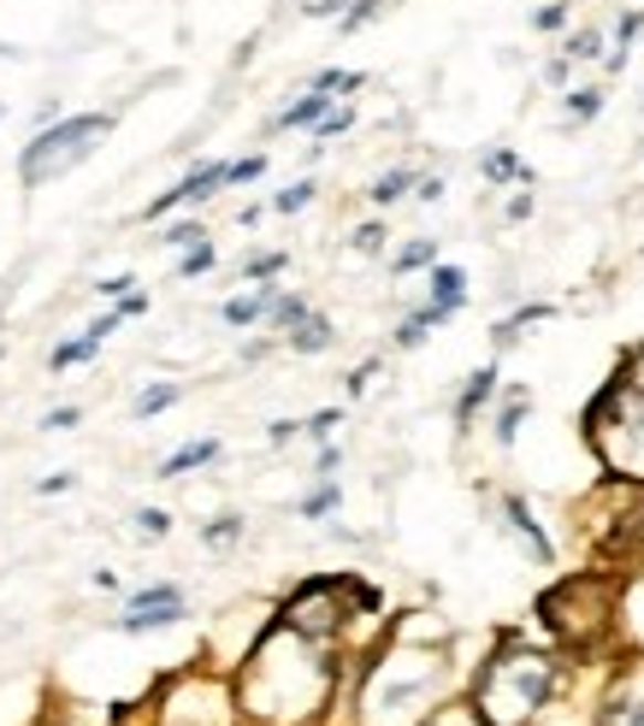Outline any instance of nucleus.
Here are the masks:
<instances>
[{
    "label": "nucleus",
    "instance_id": "obj_25",
    "mask_svg": "<svg viewBox=\"0 0 644 726\" xmlns=\"http://www.w3.org/2000/svg\"><path fill=\"white\" fill-rule=\"evenodd\" d=\"M603 107H609L603 83H568V90H562V118H568V125H591Z\"/></svg>",
    "mask_w": 644,
    "mask_h": 726
},
{
    "label": "nucleus",
    "instance_id": "obj_23",
    "mask_svg": "<svg viewBox=\"0 0 644 726\" xmlns=\"http://www.w3.org/2000/svg\"><path fill=\"white\" fill-rule=\"evenodd\" d=\"M426 302L450 307V314H462V307H467V272L450 266V261H437V266L426 272Z\"/></svg>",
    "mask_w": 644,
    "mask_h": 726
},
{
    "label": "nucleus",
    "instance_id": "obj_43",
    "mask_svg": "<svg viewBox=\"0 0 644 726\" xmlns=\"http://www.w3.org/2000/svg\"><path fill=\"white\" fill-rule=\"evenodd\" d=\"M337 425H344V408H319V413H308V420H302V431H308L314 443H331Z\"/></svg>",
    "mask_w": 644,
    "mask_h": 726
},
{
    "label": "nucleus",
    "instance_id": "obj_33",
    "mask_svg": "<svg viewBox=\"0 0 644 726\" xmlns=\"http://www.w3.org/2000/svg\"><path fill=\"white\" fill-rule=\"evenodd\" d=\"M308 314H314V302L302 296V290H284V296L273 302V314H266V325H273V332L284 337V332H291L296 319H308Z\"/></svg>",
    "mask_w": 644,
    "mask_h": 726
},
{
    "label": "nucleus",
    "instance_id": "obj_56",
    "mask_svg": "<svg viewBox=\"0 0 644 726\" xmlns=\"http://www.w3.org/2000/svg\"><path fill=\"white\" fill-rule=\"evenodd\" d=\"M36 491H42V496H60V491H72V473H47V478H36Z\"/></svg>",
    "mask_w": 644,
    "mask_h": 726
},
{
    "label": "nucleus",
    "instance_id": "obj_18",
    "mask_svg": "<svg viewBox=\"0 0 644 726\" xmlns=\"http://www.w3.org/2000/svg\"><path fill=\"white\" fill-rule=\"evenodd\" d=\"M545 319H556V307H550V302H520L515 314H503L497 325H490V349H497V355H503V349H515V343L527 337V325H545Z\"/></svg>",
    "mask_w": 644,
    "mask_h": 726
},
{
    "label": "nucleus",
    "instance_id": "obj_24",
    "mask_svg": "<svg viewBox=\"0 0 644 726\" xmlns=\"http://www.w3.org/2000/svg\"><path fill=\"white\" fill-rule=\"evenodd\" d=\"M479 178H485L490 189H503V183H520V189H532V166L520 160L515 148H490L485 160H479Z\"/></svg>",
    "mask_w": 644,
    "mask_h": 726
},
{
    "label": "nucleus",
    "instance_id": "obj_29",
    "mask_svg": "<svg viewBox=\"0 0 644 726\" xmlns=\"http://www.w3.org/2000/svg\"><path fill=\"white\" fill-rule=\"evenodd\" d=\"M337 508H344V484L337 478H314V491L296 503L302 520H326V514H337Z\"/></svg>",
    "mask_w": 644,
    "mask_h": 726
},
{
    "label": "nucleus",
    "instance_id": "obj_9",
    "mask_svg": "<svg viewBox=\"0 0 644 726\" xmlns=\"http://www.w3.org/2000/svg\"><path fill=\"white\" fill-rule=\"evenodd\" d=\"M225 178H231V160H201V166H190L183 178L166 189V196H155L142 207V219H166L172 207H201V201H213L219 189H225Z\"/></svg>",
    "mask_w": 644,
    "mask_h": 726
},
{
    "label": "nucleus",
    "instance_id": "obj_21",
    "mask_svg": "<svg viewBox=\"0 0 644 726\" xmlns=\"http://www.w3.org/2000/svg\"><path fill=\"white\" fill-rule=\"evenodd\" d=\"M638 36H644V7H626L621 19H615V30H609V54H603V72L609 77L626 72V54H633Z\"/></svg>",
    "mask_w": 644,
    "mask_h": 726
},
{
    "label": "nucleus",
    "instance_id": "obj_1",
    "mask_svg": "<svg viewBox=\"0 0 644 726\" xmlns=\"http://www.w3.org/2000/svg\"><path fill=\"white\" fill-rule=\"evenodd\" d=\"M337 691H344L337 644H319L273 614V627L249 644L236 673V715L249 726H319Z\"/></svg>",
    "mask_w": 644,
    "mask_h": 726
},
{
    "label": "nucleus",
    "instance_id": "obj_19",
    "mask_svg": "<svg viewBox=\"0 0 644 726\" xmlns=\"http://www.w3.org/2000/svg\"><path fill=\"white\" fill-rule=\"evenodd\" d=\"M213 461H219V438H190V443H178L172 455L155 466V478H190V473H201V466H213Z\"/></svg>",
    "mask_w": 644,
    "mask_h": 726
},
{
    "label": "nucleus",
    "instance_id": "obj_13",
    "mask_svg": "<svg viewBox=\"0 0 644 726\" xmlns=\"http://www.w3.org/2000/svg\"><path fill=\"white\" fill-rule=\"evenodd\" d=\"M118 325H125V314H118V307H113V314H101L95 325H83V337L60 343V349L47 355V367H54V372H65V367H83V360H95V355H101V343H107V337L118 332Z\"/></svg>",
    "mask_w": 644,
    "mask_h": 726
},
{
    "label": "nucleus",
    "instance_id": "obj_55",
    "mask_svg": "<svg viewBox=\"0 0 644 726\" xmlns=\"http://www.w3.org/2000/svg\"><path fill=\"white\" fill-rule=\"evenodd\" d=\"M77 420H83V413H77V408H54V413H47V420H42V425H47V431H72Z\"/></svg>",
    "mask_w": 644,
    "mask_h": 726
},
{
    "label": "nucleus",
    "instance_id": "obj_51",
    "mask_svg": "<svg viewBox=\"0 0 644 726\" xmlns=\"http://www.w3.org/2000/svg\"><path fill=\"white\" fill-rule=\"evenodd\" d=\"M372 378H379V360H361V367H355V372L344 378V390H349V396H367Z\"/></svg>",
    "mask_w": 644,
    "mask_h": 726
},
{
    "label": "nucleus",
    "instance_id": "obj_50",
    "mask_svg": "<svg viewBox=\"0 0 644 726\" xmlns=\"http://www.w3.org/2000/svg\"><path fill=\"white\" fill-rule=\"evenodd\" d=\"M545 83H550V90H568V83H573V60H568V54L545 60Z\"/></svg>",
    "mask_w": 644,
    "mask_h": 726
},
{
    "label": "nucleus",
    "instance_id": "obj_12",
    "mask_svg": "<svg viewBox=\"0 0 644 726\" xmlns=\"http://www.w3.org/2000/svg\"><path fill=\"white\" fill-rule=\"evenodd\" d=\"M497 396H503V372H497V360H485V367H473V372H467V385L455 390V408H450L455 431L467 438V431L479 425V413H485L490 402H497Z\"/></svg>",
    "mask_w": 644,
    "mask_h": 726
},
{
    "label": "nucleus",
    "instance_id": "obj_31",
    "mask_svg": "<svg viewBox=\"0 0 644 726\" xmlns=\"http://www.w3.org/2000/svg\"><path fill=\"white\" fill-rule=\"evenodd\" d=\"M621 544H626V561L644 567V484H638L633 508H626V520H621Z\"/></svg>",
    "mask_w": 644,
    "mask_h": 726
},
{
    "label": "nucleus",
    "instance_id": "obj_49",
    "mask_svg": "<svg viewBox=\"0 0 644 726\" xmlns=\"http://www.w3.org/2000/svg\"><path fill=\"white\" fill-rule=\"evenodd\" d=\"M337 466H344V449H337V443H319V455H314V478H337Z\"/></svg>",
    "mask_w": 644,
    "mask_h": 726
},
{
    "label": "nucleus",
    "instance_id": "obj_26",
    "mask_svg": "<svg viewBox=\"0 0 644 726\" xmlns=\"http://www.w3.org/2000/svg\"><path fill=\"white\" fill-rule=\"evenodd\" d=\"M414 183H420V171H414V166H391V171H379V178H372L367 201L384 213V207H397L402 196H414Z\"/></svg>",
    "mask_w": 644,
    "mask_h": 726
},
{
    "label": "nucleus",
    "instance_id": "obj_54",
    "mask_svg": "<svg viewBox=\"0 0 644 726\" xmlns=\"http://www.w3.org/2000/svg\"><path fill=\"white\" fill-rule=\"evenodd\" d=\"M503 219H508V224H520V219H532V189H520V196H508V207H503Z\"/></svg>",
    "mask_w": 644,
    "mask_h": 726
},
{
    "label": "nucleus",
    "instance_id": "obj_42",
    "mask_svg": "<svg viewBox=\"0 0 644 726\" xmlns=\"http://www.w3.org/2000/svg\"><path fill=\"white\" fill-rule=\"evenodd\" d=\"M384 236H391L384 231V219H367V224H355L349 231V249L355 254H384Z\"/></svg>",
    "mask_w": 644,
    "mask_h": 726
},
{
    "label": "nucleus",
    "instance_id": "obj_11",
    "mask_svg": "<svg viewBox=\"0 0 644 726\" xmlns=\"http://www.w3.org/2000/svg\"><path fill=\"white\" fill-rule=\"evenodd\" d=\"M497 514H503V526H508V538H515L527 556L538 561V567H556V544H550V532H545V520L532 514V503L527 496H515L508 491L503 503H497Z\"/></svg>",
    "mask_w": 644,
    "mask_h": 726
},
{
    "label": "nucleus",
    "instance_id": "obj_53",
    "mask_svg": "<svg viewBox=\"0 0 644 726\" xmlns=\"http://www.w3.org/2000/svg\"><path fill=\"white\" fill-rule=\"evenodd\" d=\"M296 438H302V420H273V425H266V443H278V449L296 443Z\"/></svg>",
    "mask_w": 644,
    "mask_h": 726
},
{
    "label": "nucleus",
    "instance_id": "obj_16",
    "mask_svg": "<svg viewBox=\"0 0 644 726\" xmlns=\"http://www.w3.org/2000/svg\"><path fill=\"white\" fill-rule=\"evenodd\" d=\"M527 413H532V390H503V402L497 413H490V443L497 449H515L520 443V425H527Z\"/></svg>",
    "mask_w": 644,
    "mask_h": 726
},
{
    "label": "nucleus",
    "instance_id": "obj_8",
    "mask_svg": "<svg viewBox=\"0 0 644 726\" xmlns=\"http://www.w3.org/2000/svg\"><path fill=\"white\" fill-rule=\"evenodd\" d=\"M190 614V602H183V585H142V591H130V602H125V614L113 620L118 632H160V627H178V620Z\"/></svg>",
    "mask_w": 644,
    "mask_h": 726
},
{
    "label": "nucleus",
    "instance_id": "obj_57",
    "mask_svg": "<svg viewBox=\"0 0 644 726\" xmlns=\"http://www.w3.org/2000/svg\"><path fill=\"white\" fill-rule=\"evenodd\" d=\"M0 60H7V48H0Z\"/></svg>",
    "mask_w": 644,
    "mask_h": 726
},
{
    "label": "nucleus",
    "instance_id": "obj_44",
    "mask_svg": "<svg viewBox=\"0 0 644 726\" xmlns=\"http://www.w3.org/2000/svg\"><path fill=\"white\" fill-rule=\"evenodd\" d=\"M261 178H266V154H243V160H231L225 189H243V183H261Z\"/></svg>",
    "mask_w": 644,
    "mask_h": 726
},
{
    "label": "nucleus",
    "instance_id": "obj_5",
    "mask_svg": "<svg viewBox=\"0 0 644 726\" xmlns=\"http://www.w3.org/2000/svg\"><path fill=\"white\" fill-rule=\"evenodd\" d=\"M615 614H621V579H603V574H573L538 597L545 632L573 655H598L609 644H621Z\"/></svg>",
    "mask_w": 644,
    "mask_h": 726
},
{
    "label": "nucleus",
    "instance_id": "obj_48",
    "mask_svg": "<svg viewBox=\"0 0 644 726\" xmlns=\"http://www.w3.org/2000/svg\"><path fill=\"white\" fill-rule=\"evenodd\" d=\"M444 178H437V171H420V183H414V201H426V207H437V201H444Z\"/></svg>",
    "mask_w": 644,
    "mask_h": 726
},
{
    "label": "nucleus",
    "instance_id": "obj_15",
    "mask_svg": "<svg viewBox=\"0 0 644 726\" xmlns=\"http://www.w3.org/2000/svg\"><path fill=\"white\" fill-rule=\"evenodd\" d=\"M284 296L278 284H254L243 290V296H231V302H219V319L231 325V332H249V325H266V314H273V302Z\"/></svg>",
    "mask_w": 644,
    "mask_h": 726
},
{
    "label": "nucleus",
    "instance_id": "obj_4",
    "mask_svg": "<svg viewBox=\"0 0 644 726\" xmlns=\"http://www.w3.org/2000/svg\"><path fill=\"white\" fill-rule=\"evenodd\" d=\"M580 438L591 443V455L609 478L644 484V385H633V372L615 367L603 378V390L580 413Z\"/></svg>",
    "mask_w": 644,
    "mask_h": 726
},
{
    "label": "nucleus",
    "instance_id": "obj_28",
    "mask_svg": "<svg viewBox=\"0 0 644 726\" xmlns=\"http://www.w3.org/2000/svg\"><path fill=\"white\" fill-rule=\"evenodd\" d=\"M432 266H437V236H414V242H402V249L391 254L397 278H409V272H432Z\"/></svg>",
    "mask_w": 644,
    "mask_h": 726
},
{
    "label": "nucleus",
    "instance_id": "obj_10",
    "mask_svg": "<svg viewBox=\"0 0 644 726\" xmlns=\"http://www.w3.org/2000/svg\"><path fill=\"white\" fill-rule=\"evenodd\" d=\"M598 726H644V650L626 662L598 697Z\"/></svg>",
    "mask_w": 644,
    "mask_h": 726
},
{
    "label": "nucleus",
    "instance_id": "obj_40",
    "mask_svg": "<svg viewBox=\"0 0 644 726\" xmlns=\"http://www.w3.org/2000/svg\"><path fill=\"white\" fill-rule=\"evenodd\" d=\"M160 242L183 254V249H196V242H208V224H201V219H178V224H166V236H160Z\"/></svg>",
    "mask_w": 644,
    "mask_h": 726
},
{
    "label": "nucleus",
    "instance_id": "obj_46",
    "mask_svg": "<svg viewBox=\"0 0 644 726\" xmlns=\"http://www.w3.org/2000/svg\"><path fill=\"white\" fill-rule=\"evenodd\" d=\"M349 7H355V0H296L302 19H344Z\"/></svg>",
    "mask_w": 644,
    "mask_h": 726
},
{
    "label": "nucleus",
    "instance_id": "obj_22",
    "mask_svg": "<svg viewBox=\"0 0 644 726\" xmlns=\"http://www.w3.org/2000/svg\"><path fill=\"white\" fill-rule=\"evenodd\" d=\"M331 343H337V325L319 314V307H314L308 319H296L291 332H284V349H291V355H326Z\"/></svg>",
    "mask_w": 644,
    "mask_h": 726
},
{
    "label": "nucleus",
    "instance_id": "obj_45",
    "mask_svg": "<svg viewBox=\"0 0 644 726\" xmlns=\"http://www.w3.org/2000/svg\"><path fill=\"white\" fill-rule=\"evenodd\" d=\"M426 726H485V720H479V708H473V703H444Z\"/></svg>",
    "mask_w": 644,
    "mask_h": 726
},
{
    "label": "nucleus",
    "instance_id": "obj_7",
    "mask_svg": "<svg viewBox=\"0 0 644 726\" xmlns=\"http://www.w3.org/2000/svg\"><path fill=\"white\" fill-rule=\"evenodd\" d=\"M101 136H113V113H77V118H54V125H42L24 143V154H19V183L42 189V183L65 178V171L83 166L101 148Z\"/></svg>",
    "mask_w": 644,
    "mask_h": 726
},
{
    "label": "nucleus",
    "instance_id": "obj_39",
    "mask_svg": "<svg viewBox=\"0 0 644 726\" xmlns=\"http://www.w3.org/2000/svg\"><path fill=\"white\" fill-rule=\"evenodd\" d=\"M201 544H208V549L243 544V514H219V520H208V526H201Z\"/></svg>",
    "mask_w": 644,
    "mask_h": 726
},
{
    "label": "nucleus",
    "instance_id": "obj_32",
    "mask_svg": "<svg viewBox=\"0 0 644 726\" xmlns=\"http://www.w3.org/2000/svg\"><path fill=\"white\" fill-rule=\"evenodd\" d=\"M384 12H397V0H355L344 19H337V30H344V36H361V30H367V24H379Z\"/></svg>",
    "mask_w": 644,
    "mask_h": 726
},
{
    "label": "nucleus",
    "instance_id": "obj_27",
    "mask_svg": "<svg viewBox=\"0 0 644 726\" xmlns=\"http://www.w3.org/2000/svg\"><path fill=\"white\" fill-rule=\"evenodd\" d=\"M562 54H568L573 65L603 60V54H609V30H603V24H580V30H568V36H562Z\"/></svg>",
    "mask_w": 644,
    "mask_h": 726
},
{
    "label": "nucleus",
    "instance_id": "obj_17",
    "mask_svg": "<svg viewBox=\"0 0 644 726\" xmlns=\"http://www.w3.org/2000/svg\"><path fill=\"white\" fill-rule=\"evenodd\" d=\"M331 107H337V95H326V90H314V83H308V90H302V95H296L291 107H284L266 130H314Z\"/></svg>",
    "mask_w": 644,
    "mask_h": 726
},
{
    "label": "nucleus",
    "instance_id": "obj_34",
    "mask_svg": "<svg viewBox=\"0 0 644 726\" xmlns=\"http://www.w3.org/2000/svg\"><path fill=\"white\" fill-rule=\"evenodd\" d=\"M314 196H319V183H314V178H296V183H284V189H278V196L266 201V207L291 219V213H302V207H314Z\"/></svg>",
    "mask_w": 644,
    "mask_h": 726
},
{
    "label": "nucleus",
    "instance_id": "obj_47",
    "mask_svg": "<svg viewBox=\"0 0 644 726\" xmlns=\"http://www.w3.org/2000/svg\"><path fill=\"white\" fill-rule=\"evenodd\" d=\"M137 532L142 538H166V532H172V514L166 508H137Z\"/></svg>",
    "mask_w": 644,
    "mask_h": 726
},
{
    "label": "nucleus",
    "instance_id": "obj_52",
    "mask_svg": "<svg viewBox=\"0 0 644 726\" xmlns=\"http://www.w3.org/2000/svg\"><path fill=\"white\" fill-rule=\"evenodd\" d=\"M95 290H101V296H107V302H125L130 290H137V278H130V272H118V278H101Z\"/></svg>",
    "mask_w": 644,
    "mask_h": 726
},
{
    "label": "nucleus",
    "instance_id": "obj_38",
    "mask_svg": "<svg viewBox=\"0 0 644 726\" xmlns=\"http://www.w3.org/2000/svg\"><path fill=\"white\" fill-rule=\"evenodd\" d=\"M178 396H183V385H148V390H142L130 408H137V420H155V413L178 408Z\"/></svg>",
    "mask_w": 644,
    "mask_h": 726
},
{
    "label": "nucleus",
    "instance_id": "obj_30",
    "mask_svg": "<svg viewBox=\"0 0 644 726\" xmlns=\"http://www.w3.org/2000/svg\"><path fill=\"white\" fill-rule=\"evenodd\" d=\"M284 272H291V254L266 249V254H249L243 261V284H273V278H284Z\"/></svg>",
    "mask_w": 644,
    "mask_h": 726
},
{
    "label": "nucleus",
    "instance_id": "obj_6",
    "mask_svg": "<svg viewBox=\"0 0 644 726\" xmlns=\"http://www.w3.org/2000/svg\"><path fill=\"white\" fill-rule=\"evenodd\" d=\"M278 620L319 638V644H344L355 620H384V597L355 574H314L278 602Z\"/></svg>",
    "mask_w": 644,
    "mask_h": 726
},
{
    "label": "nucleus",
    "instance_id": "obj_35",
    "mask_svg": "<svg viewBox=\"0 0 644 726\" xmlns=\"http://www.w3.org/2000/svg\"><path fill=\"white\" fill-rule=\"evenodd\" d=\"M308 83H314V90H326V95H355V90H367V72H344V65H326V72H314Z\"/></svg>",
    "mask_w": 644,
    "mask_h": 726
},
{
    "label": "nucleus",
    "instance_id": "obj_36",
    "mask_svg": "<svg viewBox=\"0 0 644 726\" xmlns=\"http://www.w3.org/2000/svg\"><path fill=\"white\" fill-rule=\"evenodd\" d=\"M349 125H355V107H349V101H337V107H331V113H326V118H319V125L308 130V136H314V154L326 148V143H337V136H344Z\"/></svg>",
    "mask_w": 644,
    "mask_h": 726
},
{
    "label": "nucleus",
    "instance_id": "obj_37",
    "mask_svg": "<svg viewBox=\"0 0 644 726\" xmlns=\"http://www.w3.org/2000/svg\"><path fill=\"white\" fill-rule=\"evenodd\" d=\"M213 266H219V249H213V242H196V249L178 254V278H183V284H190V278H208Z\"/></svg>",
    "mask_w": 644,
    "mask_h": 726
},
{
    "label": "nucleus",
    "instance_id": "obj_20",
    "mask_svg": "<svg viewBox=\"0 0 644 726\" xmlns=\"http://www.w3.org/2000/svg\"><path fill=\"white\" fill-rule=\"evenodd\" d=\"M450 319H455L450 307H437V302H420L414 314H402V319H397L391 343H397V349H420V343H426V337L437 332V325H450Z\"/></svg>",
    "mask_w": 644,
    "mask_h": 726
},
{
    "label": "nucleus",
    "instance_id": "obj_41",
    "mask_svg": "<svg viewBox=\"0 0 644 726\" xmlns=\"http://www.w3.org/2000/svg\"><path fill=\"white\" fill-rule=\"evenodd\" d=\"M568 19H573V0H545V7L532 12V30L550 36V30H568Z\"/></svg>",
    "mask_w": 644,
    "mask_h": 726
},
{
    "label": "nucleus",
    "instance_id": "obj_3",
    "mask_svg": "<svg viewBox=\"0 0 644 726\" xmlns=\"http://www.w3.org/2000/svg\"><path fill=\"white\" fill-rule=\"evenodd\" d=\"M568 685V662L562 650L527 644L520 632H503L490 655L473 667L467 680V703L479 708L485 726H538L556 708Z\"/></svg>",
    "mask_w": 644,
    "mask_h": 726
},
{
    "label": "nucleus",
    "instance_id": "obj_14",
    "mask_svg": "<svg viewBox=\"0 0 644 726\" xmlns=\"http://www.w3.org/2000/svg\"><path fill=\"white\" fill-rule=\"evenodd\" d=\"M615 638L621 650H644V567H633V574L621 579V614H615Z\"/></svg>",
    "mask_w": 644,
    "mask_h": 726
},
{
    "label": "nucleus",
    "instance_id": "obj_2",
    "mask_svg": "<svg viewBox=\"0 0 644 726\" xmlns=\"http://www.w3.org/2000/svg\"><path fill=\"white\" fill-rule=\"evenodd\" d=\"M455 691V662L444 638L420 627H391L355 667V726H426Z\"/></svg>",
    "mask_w": 644,
    "mask_h": 726
}]
</instances>
